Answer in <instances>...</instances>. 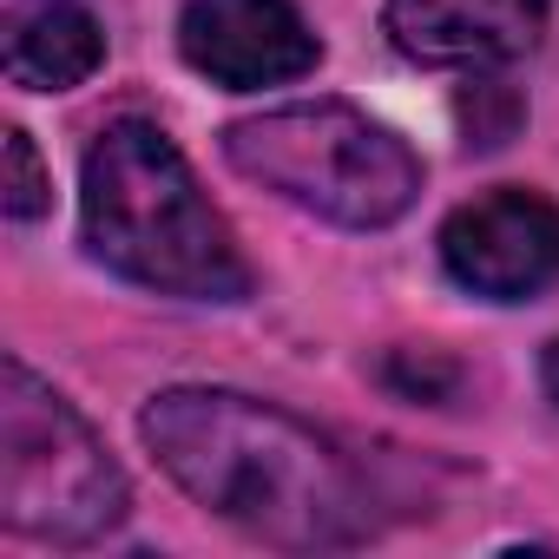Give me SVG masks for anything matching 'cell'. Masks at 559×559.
Returning a JSON list of instances; mask_svg holds the SVG:
<instances>
[{
  "mask_svg": "<svg viewBox=\"0 0 559 559\" xmlns=\"http://www.w3.org/2000/svg\"><path fill=\"white\" fill-rule=\"evenodd\" d=\"M158 467L217 520L270 546H356L376 533L356 467L297 415L237 389H165L139 415Z\"/></svg>",
  "mask_w": 559,
  "mask_h": 559,
  "instance_id": "cell-1",
  "label": "cell"
},
{
  "mask_svg": "<svg viewBox=\"0 0 559 559\" xmlns=\"http://www.w3.org/2000/svg\"><path fill=\"white\" fill-rule=\"evenodd\" d=\"M86 250L126 284L191 304H237L250 270L230 243V224L198 191L185 152L152 119H112L80 178Z\"/></svg>",
  "mask_w": 559,
  "mask_h": 559,
  "instance_id": "cell-2",
  "label": "cell"
},
{
  "mask_svg": "<svg viewBox=\"0 0 559 559\" xmlns=\"http://www.w3.org/2000/svg\"><path fill=\"white\" fill-rule=\"evenodd\" d=\"M224 158L250 185L343 230H382L421 198V158L349 99H310L237 119L224 132Z\"/></svg>",
  "mask_w": 559,
  "mask_h": 559,
  "instance_id": "cell-3",
  "label": "cell"
},
{
  "mask_svg": "<svg viewBox=\"0 0 559 559\" xmlns=\"http://www.w3.org/2000/svg\"><path fill=\"white\" fill-rule=\"evenodd\" d=\"M132 493L106 441L27 369H0V520L47 546H93L126 520Z\"/></svg>",
  "mask_w": 559,
  "mask_h": 559,
  "instance_id": "cell-4",
  "label": "cell"
},
{
  "mask_svg": "<svg viewBox=\"0 0 559 559\" xmlns=\"http://www.w3.org/2000/svg\"><path fill=\"white\" fill-rule=\"evenodd\" d=\"M441 263L487 304H526L559 284V204L526 185H500L441 224Z\"/></svg>",
  "mask_w": 559,
  "mask_h": 559,
  "instance_id": "cell-5",
  "label": "cell"
},
{
  "mask_svg": "<svg viewBox=\"0 0 559 559\" xmlns=\"http://www.w3.org/2000/svg\"><path fill=\"white\" fill-rule=\"evenodd\" d=\"M178 53L211 86L250 93L317 73L323 47L290 0H191L178 14Z\"/></svg>",
  "mask_w": 559,
  "mask_h": 559,
  "instance_id": "cell-6",
  "label": "cell"
},
{
  "mask_svg": "<svg viewBox=\"0 0 559 559\" xmlns=\"http://www.w3.org/2000/svg\"><path fill=\"white\" fill-rule=\"evenodd\" d=\"M382 27L415 67H507L539 47L546 0H389Z\"/></svg>",
  "mask_w": 559,
  "mask_h": 559,
  "instance_id": "cell-7",
  "label": "cell"
},
{
  "mask_svg": "<svg viewBox=\"0 0 559 559\" xmlns=\"http://www.w3.org/2000/svg\"><path fill=\"white\" fill-rule=\"evenodd\" d=\"M0 60H8V80L27 93H67L99 73L106 34L80 0H21L0 34Z\"/></svg>",
  "mask_w": 559,
  "mask_h": 559,
  "instance_id": "cell-8",
  "label": "cell"
},
{
  "mask_svg": "<svg viewBox=\"0 0 559 559\" xmlns=\"http://www.w3.org/2000/svg\"><path fill=\"white\" fill-rule=\"evenodd\" d=\"M454 119H461V132H467L474 152H500V145L520 132L526 106H520V93H513L507 80H467L461 99H454Z\"/></svg>",
  "mask_w": 559,
  "mask_h": 559,
  "instance_id": "cell-9",
  "label": "cell"
},
{
  "mask_svg": "<svg viewBox=\"0 0 559 559\" xmlns=\"http://www.w3.org/2000/svg\"><path fill=\"white\" fill-rule=\"evenodd\" d=\"M0 152H8V178H0V204H8V217H14V224L47 217V204H53V178H47V165H40L34 139L14 126Z\"/></svg>",
  "mask_w": 559,
  "mask_h": 559,
  "instance_id": "cell-10",
  "label": "cell"
},
{
  "mask_svg": "<svg viewBox=\"0 0 559 559\" xmlns=\"http://www.w3.org/2000/svg\"><path fill=\"white\" fill-rule=\"evenodd\" d=\"M382 382H389L395 395H408V402H448V395L461 389V369H454L441 349H395V356L382 362Z\"/></svg>",
  "mask_w": 559,
  "mask_h": 559,
  "instance_id": "cell-11",
  "label": "cell"
},
{
  "mask_svg": "<svg viewBox=\"0 0 559 559\" xmlns=\"http://www.w3.org/2000/svg\"><path fill=\"white\" fill-rule=\"evenodd\" d=\"M539 382H546V402L559 408V343H546V356H539Z\"/></svg>",
  "mask_w": 559,
  "mask_h": 559,
  "instance_id": "cell-12",
  "label": "cell"
}]
</instances>
